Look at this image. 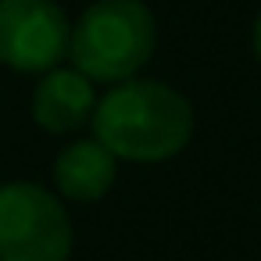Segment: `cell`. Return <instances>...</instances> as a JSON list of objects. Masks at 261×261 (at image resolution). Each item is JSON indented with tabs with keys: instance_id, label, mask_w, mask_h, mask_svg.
I'll list each match as a JSON object with an SVG mask.
<instances>
[{
	"instance_id": "6da1fadb",
	"label": "cell",
	"mask_w": 261,
	"mask_h": 261,
	"mask_svg": "<svg viewBox=\"0 0 261 261\" xmlns=\"http://www.w3.org/2000/svg\"><path fill=\"white\" fill-rule=\"evenodd\" d=\"M93 140L122 161H165L190 143V100L158 79H122L93 108Z\"/></svg>"
},
{
	"instance_id": "7a4b0ae2",
	"label": "cell",
	"mask_w": 261,
	"mask_h": 261,
	"mask_svg": "<svg viewBox=\"0 0 261 261\" xmlns=\"http://www.w3.org/2000/svg\"><path fill=\"white\" fill-rule=\"evenodd\" d=\"M154 40V15L143 0H97L72 25L68 58L90 83H122L147 65Z\"/></svg>"
},
{
	"instance_id": "3957f363",
	"label": "cell",
	"mask_w": 261,
	"mask_h": 261,
	"mask_svg": "<svg viewBox=\"0 0 261 261\" xmlns=\"http://www.w3.org/2000/svg\"><path fill=\"white\" fill-rule=\"evenodd\" d=\"M72 218L58 193L36 182L0 186V261H68Z\"/></svg>"
},
{
	"instance_id": "277c9868",
	"label": "cell",
	"mask_w": 261,
	"mask_h": 261,
	"mask_svg": "<svg viewBox=\"0 0 261 261\" xmlns=\"http://www.w3.org/2000/svg\"><path fill=\"white\" fill-rule=\"evenodd\" d=\"M72 25L54 0H0V65L50 72L68 54Z\"/></svg>"
},
{
	"instance_id": "5b68a950",
	"label": "cell",
	"mask_w": 261,
	"mask_h": 261,
	"mask_svg": "<svg viewBox=\"0 0 261 261\" xmlns=\"http://www.w3.org/2000/svg\"><path fill=\"white\" fill-rule=\"evenodd\" d=\"M97 108L93 83L75 68H50L33 93V118L47 133H72Z\"/></svg>"
},
{
	"instance_id": "8992f818",
	"label": "cell",
	"mask_w": 261,
	"mask_h": 261,
	"mask_svg": "<svg viewBox=\"0 0 261 261\" xmlns=\"http://www.w3.org/2000/svg\"><path fill=\"white\" fill-rule=\"evenodd\" d=\"M115 172H118V158L100 140H79V143H68L58 154L54 186H58V197L90 204V200H100L111 190Z\"/></svg>"
},
{
	"instance_id": "52a82bcc",
	"label": "cell",
	"mask_w": 261,
	"mask_h": 261,
	"mask_svg": "<svg viewBox=\"0 0 261 261\" xmlns=\"http://www.w3.org/2000/svg\"><path fill=\"white\" fill-rule=\"evenodd\" d=\"M254 54H257V61H261V15H257V22H254Z\"/></svg>"
}]
</instances>
